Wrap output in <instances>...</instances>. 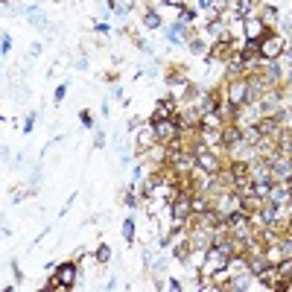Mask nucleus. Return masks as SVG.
<instances>
[{
    "mask_svg": "<svg viewBox=\"0 0 292 292\" xmlns=\"http://www.w3.org/2000/svg\"><path fill=\"white\" fill-rule=\"evenodd\" d=\"M228 260H231V254H225L219 246H208L205 257H202V263H199V281H210V278H216V275L228 266Z\"/></svg>",
    "mask_w": 292,
    "mask_h": 292,
    "instance_id": "nucleus-1",
    "label": "nucleus"
},
{
    "mask_svg": "<svg viewBox=\"0 0 292 292\" xmlns=\"http://www.w3.org/2000/svg\"><path fill=\"white\" fill-rule=\"evenodd\" d=\"M225 102L231 111H240V108H246V105H251L254 99H251V88H249V79L246 76H237V79H231V85L225 88Z\"/></svg>",
    "mask_w": 292,
    "mask_h": 292,
    "instance_id": "nucleus-2",
    "label": "nucleus"
},
{
    "mask_svg": "<svg viewBox=\"0 0 292 292\" xmlns=\"http://www.w3.org/2000/svg\"><path fill=\"white\" fill-rule=\"evenodd\" d=\"M152 126H155V137H158V143H164V146H175V143H178V137H181V126H178V120H172V117H161V120H152Z\"/></svg>",
    "mask_w": 292,
    "mask_h": 292,
    "instance_id": "nucleus-3",
    "label": "nucleus"
},
{
    "mask_svg": "<svg viewBox=\"0 0 292 292\" xmlns=\"http://www.w3.org/2000/svg\"><path fill=\"white\" fill-rule=\"evenodd\" d=\"M79 281V266L76 263H62V266H56L53 269V284H50V290H70L73 284Z\"/></svg>",
    "mask_w": 292,
    "mask_h": 292,
    "instance_id": "nucleus-4",
    "label": "nucleus"
},
{
    "mask_svg": "<svg viewBox=\"0 0 292 292\" xmlns=\"http://www.w3.org/2000/svg\"><path fill=\"white\" fill-rule=\"evenodd\" d=\"M284 50H287V38L284 35L269 33L266 38H260V59L263 62H278Z\"/></svg>",
    "mask_w": 292,
    "mask_h": 292,
    "instance_id": "nucleus-5",
    "label": "nucleus"
},
{
    "mask_svg": "<svg viewBox=\"0 0 292 292\" xmlns=\"http://www.w3.org/2000/svg\"><path fill=\"white\" fill-rule=\"evenodd\" d=\"M155 143H158V137H155V126H152V120H149V123H143L140 129L134 131V149L143 155V152H149Z\"/></svg>",
    "mask_w": 292,
    "mask_h": 292,
    "instance_id": "nucleus-6",
    "label": "nucleus"
},
{
    "mask_svg": "<svg viewBox=\"0 0 292 292\" xmlns=\"http://www.w3.org/2000/svg\"><path fill=\"white\" fill-rule=\"evenodd\" d=\"M269 35V27L254 18V15H249V18H243V38H251V41H260V38H266Z\"/></svg>",
    "mask_w": 292,
    "mask_h": 292,
    "instance_id": "nucleus-7",
    "label": "nucleus"
},
{
    "mask_svg": "<svg viewBox=\"0 0 292 292\" xmlns=\"http://www.w3.org/2000/svg\"><path fill=\"white\" fill-rule=\"evenodd\" d=\"M161 117H178V105H175V97H164L158 105H155V114H152V120H161Z\"/></svg>",
    "mask_w": 292,
    "mask_h": 292,
    "instance_id": "nucleus-8",
    "label": "nucleus"
},
{
    "mask_svg": "<svg viewBox=\"0 0 292 292\" xmlns=\"http://www.w3.org/2000/svg\"><path fill=\"white\" fill-rule=\"evenodd\" d=\"M266 199H272L275 205H287L292 199V190L287 187V181H275V184L269 187V196H266Z\"/></svg>",
    "mask_w": 292,
    "mask_h": 292,
    "instance_id": "nucleus-9",
    "label": "nucleus"
},
{
    "mask_svg": "<svg viewBox=\"0 0 292 292\" xmlns=\"http://www.w3.org/2000/svg\"><path fill=\"white\" fill-rule=\"evenodd\" d=\"M187 50H190L193 56H205V59L210 56V50H208V41H205L202 35H190V38H187Z\"/></svg>",
    "mask_w": 292,
    "mask_h": 292,
    "instance_id": "nucleus-10",
    "label": "nucleus"
},
{
    "mask_svg": "<svg viewBox=\"0 0 292 292\" xmlns=\"http://www.w3.org/2000/svg\"><path fill=\"white\" fill-rule=\"evenodd\" d=\"M254 9H257V0H237L234 3V15L237 18H249Z\"/></svg>",
    "mask_w": 292,
    "mask_h": 292,
    "instance_id": "nucleus-11",
    "label": "nucleus"
},
{
    "mask_svg": "<svg viewBox=\"0 0 292 292\" xmlns=\"http://www.w3.org/2000/svg\"><path fill=\"white\" fill-rule=\"evenodd\" d=\"M260 21H263L266 27H275V24L281 21V15H278V9H275V6H269V3H266V6L260 9Z\"/></svg>",
    "mask_w": 292,
    "mask_h": 292,
    "instance_id": "nucleus-12",
    "label": "nucleus"
},
{
    "mask_svg": "<svg viewBox=\"0 0 292 292\" xmlns=\"http://www.w3.org/2000/svg\"><path fill=\"white\" fill-rule=\"evenodd\" d=\"M143 27H146V30H161V27H164L161 15H158V12H152V9H146V12H143Z\"/></svg>",
    "mask_w": 292,
    "mask_h": 292,
    "instance_id": "nucleus-13",
    "label": "nucleus"
},
{
    "mask_svg": "<svg viewBox=\"0 0 292 292\" xmlns=\"http://www.w3.org/2000/svg\"><path fill=\"white\" fill-rule=\"evenodd\" d=\"M123 240H126V243H134V222H131V219L123 222Z\"/></svg>",
    "mask_w": 292,
    "mask_h": 292,
    "instance_id": "nucleus-14",
    "label": "nucleus"
},
{
    "mask_svg": "<svg viewBox=\"0 0 292 292\" xmlns=\"http://www.w3.org/2000/svg\"><path fill=\"white\" fill-rule=\"evenodd\" d=\"M94 257H97L99 263H108V260H111V249H108V246H99V249H97V254H94Z\"/></svg>",
    "mask_w": 292,
    "mask_h": 292,
    "instance_id": "nucleus-15",
    "label": "nucleus"
},
{
    "mask_svg": "<svg viewBox=\"0 0 292 292\" xmlns=\"http://www.w3.org/2000/svg\"><path fill=\"white\" fill-rule=\"evenodd\" d=\"M193 18H196L193 9H181V15H178V24H190Z\"/></svg>",
    "mask_w": 292,
    "mask_h": 292,
    "instance_id": "nucleus-16",
    "label": "nucleus"
},
{
    "mask_svg": "<svg viewBox=\"0 0 292 292\" xmlns=\"http://www.w3.org/2000/svg\"><path fill=\"white\" fill-rule=\"evenodd\" d=\"M79 120H82V126H85V129H91V126H94V117H91V111H82V114H79Z\"/></svg>",
    "mask_w": 292,
    "mask_h": 292,
    "instance_id": "nucleus-17",
    "label": "nucleus"
},
{
    "mask_svg": "<svg viewBox=\"0 0 292 292\" xmlns=\"http://www.w3.org/2000/svg\"><path fill=\"white\" fill-rule=\"evenodd\" d=\"M65 91H67V85H59V88H56V105H59V102H62V99H65Z\"/></svg>",
    "mask_w": 292,
    "mask_h": 292,
    "instance_id": "nucleus-18",
    "label": "nucleus"
},
{
    "mask_svg": "<svg viewBox=\"0 0 292 292\" xmlns=\"http://www.w3.org/2000/svg\"><path fill=\"white\" fill-rule=\"evenodd\" d=\"M281 59H284V62H287V65L292 67V47H287V50L281 53ZM281 59H278V62H281Z\"/></svg>",
    "mask_w": 292,
    "mask_h": 292,
    "instance_id": "nucleus-19",
    "label": "nucleus"
},
{
    "mask_svg": "<svg viewBox=\"0 0 292 292\" xmlns=\"http://www.w3.org/2000/svg\"><path fill=\"white\" fill-rule=\"evenodd\" d=\"M0 50H3V56L12 50V38H9V35H3V47H0Z\"/></svg>",
    "mask_w": 292,
    "mask_h": 292,
    "instance_id": "nucleus-20",
    "label": "nucleus"
},
{
    "mask_svg": "<svg viewBox=\"0 0 292 292\" xmlns=\"http://www.w3.org/2000/svg\"><path fill=\"white\" fill-rule=\"evenodd\" d=\"M123 202H126L129 208H134V205H137V196H134V193H126V199H123Z\"/></svg>",
    "mask_w": 292,
    "mask_h": 292,
    "instance_id": "nucleus-21",
    "label": "nucleus"
},
{
    "mask_svg": "<svg viewBox=\"0 0 292 292\" xmlns=\"http://www.w3.org/2000/svg\"><path fill=\"white\" fill-rule=\"evenodd\" d=\"M97 33H105V35H108V33H111V27H108V24H97Z\"/></svg>",
    "mask_w": 292,
    "mask_h": 292,
    "instance_id": "nucleus-22",
    "label": "nucleus"
},
{
    "mask_svg": "<svg viewBox=\"0 0 292 292\" xmlns=\"http://www.w3.org/2000/svg\"><path fill=\"white\" fill-rule=\"evenodd\" d=\"M284 79H287V85L292 88V67H287V73H284Z\"/></svg>",
    "mask_w": 292,
    "mask_h": 292,
    "instance_id": "nucleus-23",
    "label": "nucleus"
},
{
    "mask_svg": "<svg viewBox=\"0 0 292 292\" xmlns=\"http://www.w3.org/2000/svg\"><path fill=\"white\" fill-rule=\"evenodd\" d=\"M9 3H12V0H3V6H9Z\"/></svg>",
    "mask_w": 292,
    "mask_h": 292,
    "instance_id": "nucleus-24",
    "label": "nucleus"
}]
</instances>
